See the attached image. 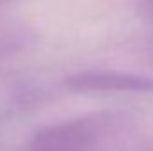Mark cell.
Wrapping results in <instances>:
<instances>
[{
	"instance_id": "6da1fadb",
	"label": "cell",
	"mask_w": 153,
	"mask_h": 151,
	"mask_svg": "<svg viewBox=\"0 0 153 151\" xmlns=\"http://www.w3.org/2000/svg\"><path fill=\"white\" fill-rule=\"evenodd\" d=\"M121 112H94L41 128L29 151H109L130 130Z\"/></svg>"
},
{
	"instance_id": "277c9868",
	"label": "cell",
	"mask_w": 153,
	"mask_h": 151,
	"mask_svg": "<svg viewBox=\"0 0 153 151\" xmlns=\"http://www.w3.org/2000/svg\"><path fill=\"white\" fill-rule=\"evenodd\" d=\"M7 2H13V0H0V5L2 4H7Z\"/></svg>"
},
{
	"instance_id": "7a4b0ae2",
	"label": "cell",
	"mask_w": 153,
	"mask_h": 151,
	"mask_svg": "<svg viewBox=\"0 0 153 151\" xmlns=\"http://www.w3.org/2000/svg\"><path fill=\"white\" fill-rule=\"evenodd\" d=\"M66 87L71 91L98 93H153V76L125 71H82L66 76Z\"/></svg>"
},
{
	"instance_id": "3957f363",
	"label": "cell",
	"mask_w": 153,
	"mask_h": 151,
	"mask_svg": "<svg viewBox=\"0 0 153 151\" xmlns=\"http://www.w3.org/2000/svg\"><path fill=\"white\" fill-rule=\"evenodd\" d=\"M143 9L146 13V18L153 21V0H143Z\"/></svg>"
}]
</instances>
